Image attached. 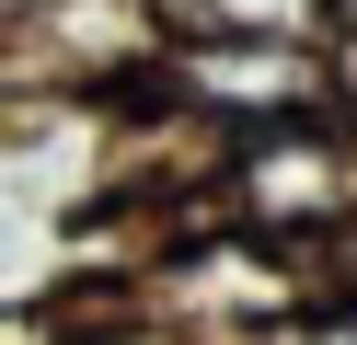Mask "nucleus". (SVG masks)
I'll use <instances>...</instances> for the list:
<instances>
[{
	"mask_svg": "<svg viewBox=\"0 0 357 345\" xmlns=\"http://www.w3.org/2000/svg\"><path fill=\"white\" fill-rule=\"evenodd\" d=\"M219 219L311 253V276H323V242L357 230V115H300V127L219 138Z\"/></svg>",
	"mask_w": 357,
	"mask_h": 345,
	"instance_id": "nucleus-1",
	"label": "nucleus"
},
{
	"mask_svg": "<svg viewBox=\"0 0 357 345\" xmlns=\"http://www.w3.org/2000/svg\"><path fill=\"white\" fill-rule=\"evenodd\" d=\"M173 104L208 115L219 138L346 115V46L334 35H185L173 46Z\"/></svg>",
	"mask_w": 357,
	"mask_h": 345,
	"instance_id": "nucleus-2",
	"label": "nucleus"
},
{
	"mask_svg": "<svg viewBox=\"0 0 357 345\" xmlns=\"http://www.w3.org/2000/svg\"><path fill=\"white\" fill-rule=\"evenodd\" d=\"M254 345H357V288H334V299H311V311H288L277 334H254Z\"/></svg>",
	"mask_w": 357,
	"mask_h": 345,
	"instance_id": "nucleus-3",
	"label": "nucleus"
},
{
	"mask_svg": "<svg viewBox=\"0 0 357 345\" xmlns=\"http://www.w3.org/2000/svg\"><path fill=\"white\" fill-rule=\"evenodd\" d=\"M0 12H47V0H0Z\"/></svg>",
	"mask_w": 357,
	"mask_h": 345,
	"instance_id": "nucleus-4",
	"label": "nucleus"
}]
</instances>
